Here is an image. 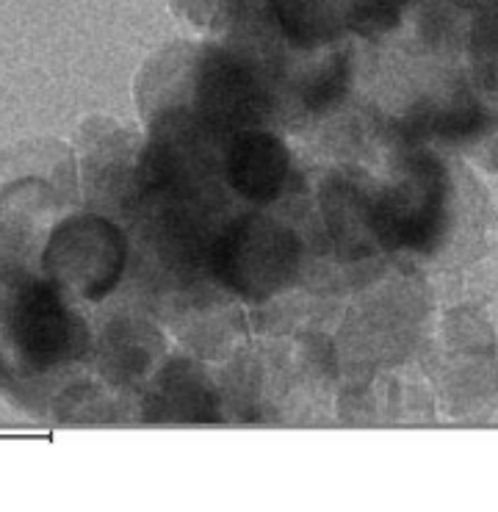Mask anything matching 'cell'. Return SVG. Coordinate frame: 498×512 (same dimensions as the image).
<instances>
[{"label":"cell","instance_id":"obj_2","mask_svg":"<svg viewBox=\"0 0 498 512\" xmlns=\"http://www.w3.org/2000/svg\"><path fill=\"white\" fill-rule=\"evenodd\" d=\"M258 144V142H255ZM247 147V155L236 164L238 172H247V180L241 183L247 194H272V186H277L280 172H283V161H274V142L266 139V147Z\"/></svg>","mask_w":498,"mask_h":512},{"label":"cell","instance_id":"obj_1","mask_svg":"<svg viewBox=\"0 0 498 512\" xmlns=\"http://www.w3.org/2000/svg\"><path fill=\"white\" fill-rule=\"evenodd\" d=\"M48 269L56 280L78 286L86 297H100L119 272L114 230L97 219H75L56 230L48 250Z\"/></svg>","mask_w":498,"mask_h":512}]
</instances>
